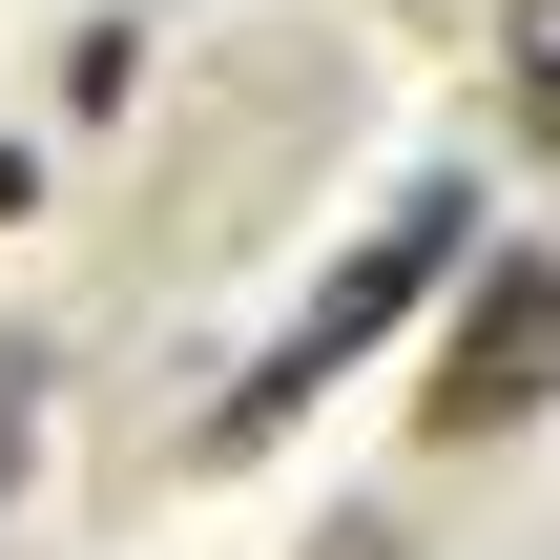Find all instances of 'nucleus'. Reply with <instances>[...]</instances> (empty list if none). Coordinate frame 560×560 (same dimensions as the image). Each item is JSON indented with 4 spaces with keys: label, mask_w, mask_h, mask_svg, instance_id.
Instances as JSON below:
<instances>
[{
    "label": "nucleus",
    "mask_w": 560,
    "mask_h": 560,
    "mask_svg": "<svg viewBox=\"0 0 560 560\" xmlns=\"http://www.w3.org/2000/svg\"><path fill=\"white\" fill-rule=\"evenodd\" d=\"M312 560H395V520H332V540H312Z\"/></svg>",
    "instance_id": "obj_6"
},
{
    "label": "nucleus",
    "mask_w": 560,
    "mask_h": 560,
    "mask_svg": "<svg viewBox=\"0 0 560 560\" xmlns=\"http://www.w3.org/2000/svg\"><path fill=\"white\" fill-rule=\"evenodd\" d=\"M520 145H560V21L520 42Z\"/></svg>",
    "instance_id": "obj_5"
},
{
    "label": "nucleus",
    "mask_w": 560,
    "mask_h": 560,
    "mask_svg": "<svg viewBox=\"0 0 560 560\" xmlns=\"http://www.w3.org/2000/svg\"><path fill=\"white\" fill-rule=\"evenodd\" d=\"M21 208H42V166H21V145H0V229H21Z\"/></svg>",
    "instance_id": "obj_7"
},
{
    "label": "nucleus",
    "mask_w": 560,
    "mask_h": 560,
    "mask_svg": "<svg viewBox=\"0 0 560 560\" xmlns=\"http://www.w3.org/2000/svg\"><path fill=\"white\" fill-rule=\"evenodd\" d=\"M21 436H42V353H0V499H21Z\"/></svg>",
    "instance_id": "obj_4"
},
{
    "label": "nucleus",
    "mask_w": 560,
    "mask_h": 560,
    "mask_svg": "<svg viewBox=\"0 0 560 560\" xmlns=\"http://www.w3.org/2000/svg\"><path fill=\"white\" fill-rule=\"evenodd\" d=\"M62 104H83V125H125V104H145V42H125V21H83V62H62Z\"/></svg>",
    "instance_id": "obj_3"
},
{
    "label": "nucleus",
    "mask_w": 560,
    "mask_h": 560,
    "mask_svg": "<svg viewBox=\"0 0 560 560\" xmlns=\"http://www.w3.org/2000/svg\"><path fill=\"white\" fill-rule=\"evenodd\" d=\"M457 249H478V187L436 166V187H416V208H395L374 249H332V270H312V312H291V332H270L249 374H229L208 457H270V436H291V416H312V395H332V374H353V353H374V332H395V312H416V291L457 270Z\"/></svg>",
    "instance_id": "obj_1"
},
{
    "label": "nucleus",
    "mask_w": 560,
    "mask_h": 560,
    "mask_svg": "<svg viewBox=\"0 0 560 560\" xmlns=\"http://www.w3.org/2000/svg\"><path fill=\"white\" fill-rule=\"evenodd\" d=\"M540 395H560V249H478V312H457L416 436H520Z\"/></svg>",
    "instance_id": "obj_2"
}]
</instances>
